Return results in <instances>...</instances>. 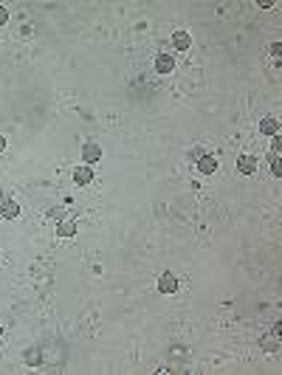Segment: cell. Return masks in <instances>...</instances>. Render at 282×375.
<instances>
[{
    "label": "cell",
    "mask_w": 282,
    "mask_h": 375,
    "mask_svg": "<svg viewBox=\"0 0 282 375\" xmlns=\"http://www.w3.org/2000/svg\"><path fill=\"white\" fill-rule=\"evenodd\" d=\"M195 161H197V172H204V175H212V172L217 170L215 155H200V158H195Z\"/></svg>",
    "instance_id": "cell-6"
},
{
    "label": "cell",
    "mask_w": 282,
    "mask_h": 375,
    "mask_svg": "<svg viewBox=\"0 0 282 375\" xmlns=\"http://www.w3.org/2000/svg\"><path fill=\"white\" fill-rule=\"evenodd\" d=\"M46 217L48 220H65V209H62V206H54V209L46 212Z\"/></svg>",
    "instance_id": "cell-14"
},
{
    "label": "cell",
    "mask_w": 282,
    "mask_h": 375,
    "mask_svg": "<svg viewBox=\"0 0 282 375\" xmlns=\"http://www.w3.org/2000/svg\"><path fill=\"white\" fill-rule=\"evenodd\" d=\"M0 215L6 217V220H14V217L20 215V203H17V200H12V197L0 200Z\"/></svg>",
    "instance_id": "cell-5"
},
{
    "label": "cell",
    "mask_w": 282,
    "mask_h": 375,
    "mask_svg": "<svg viewBox=\"0 0 282 375\" xmlns=\"http://www.w3.org/2000/svg\"><path fill=\"white\" fill-rule=\"evenodd\" d=\"M271 51H274V65H279V51H282V43H274V46H271Z\"/></svg>",
    "instance_id": "cell-15"
},
{
    "label": "cell",
    "mask_w": 282,
    "mask_h": 375,
    "mask_svg": "<svg viewBox=\"0 0 282 375\" xmlns=\"http://www.w3.org/2000/svg\"><path fill=\"white\" fill-rule=\"evenodd\" d=\"M3 150H6V138L0 136V152H3Z\"/></svg>",
    "instance_id": "cell-17"
},
{
    "label": "cell",
    "mask_w": 282,
    "mask_h": 375,
    "mask_svg": "<svg viewBox=\"0 0 282 375\" xmlns=\"http://www.w3.org/2000/svg\"><path fill=\"white\" fill-rule=\"evenodd\" d=\"M271 161V172H274V178H282V164H279V150H274V155H268Z\"/></svg>",
    "instance_id": "cell-13"
},
{
    "label": "cell",
    "mask_w": 282,
    "mask_h": 375,
    "mask_svg": "<svg viewBox=\"0 0 282 375\" xmlns=\"http://www.w3.org/2000/svg\"><path fill=\"white\" fill-rule=\"evenodd\" d=\"M172 46H175L178 51H186V48L192 46V37H189V31H175V34H172Z\"/></svg>",
    "instance_id": "cell-10"
},
{
    "label": "cell",
    "mask_w": 282,
    "mask_h": 375,
    "mask_svg": "<svg viewBox=\"0 0 282 375\" xmlns=\"http://www.w3.org/2000/svg\"><path fill=\"white\" fill-rule=\"evenodd\" d=\"M91 181H93V170H91L88 164L73 170V184H76V186H88Z\"/></svg>",
    "instance_id": "cell-4"
},
{
    "label": "cell",
    "mask_w": 282,
    "mask_h": 375,
    "mask_svg": "<svg viewBox=\"0 0 282 375\" xmlns=\"http://www.w3.org/2000/svg\"><path fill=\"white\" fill-rule=\"evenodd\" d=\"M260 133H263V136H279V121H276L274 116H265L263 121H260Z\"/></svg>",
    "instance_id": "cell-7"
},
{
    "label": "cell",
    "mask_w": 282,
    "mask_h": 375,
    "mask_svg": "<svg viewBox=\"0 0 282 375\" xmlns=\"http://www.w3.org/2000/svg\"><path fill=\"white\" fill-rule=\"evenodd\" d=\"M155 71L158 73H172L175 71V57H172V54H158L155 57Z\"/></svg>",
    "instance_id": "cell-3"
},
{
    "label": "cell",
    "mask_w": 282,
    "mask_h": 375,
    "mask_svg": "<svg viewBox=\"0 0 282 375\" xmlns=\"http://www.w3.org/2000/svg\"><path fill=\"white\" fill-rule=\"evenodd\" d=\"M57 234L59 237H73L76 234V223H73V220H59V226H57Z\"/></svg>",
    "instance_id": "cell-12"
},
{
    "label": "cell",
    "mask_w": 282,
    "mask_h": 375,
    "mask_svg": "<svg viewBox=\"0 0 282 375\" xmlns=\"http://www.w3.org/2000/svg\"><path fill=\"white\" fill-rule=\"evenodd\" d=\"M178 288H181V279H178L172 271H164V274L158 276V290H161V294L172 296V294H178Z\"/></svg>",
    "instance_id": "cell-1"
},
{
    "label": "cell",
    "mask_w": 282,
    "mask_h": 375,
    "mask_svg": "<svg viewBox=\"0 0 282 375\" xmlns=\"http://www.w3.org/2000/svg\"><path fill=\"white\" fill-rule=\"evenodd\" d=\"M6 20H9V12H6V9H3V6H0V26H3Z\"/></svg>",
    "instance_id": "cell-16"
},
{
    "label": "cell",
    "mask_w": 282,
    "mask_h": 375,
    "mask_svg": "<svg viewBox=\"0 0 282 375\" xmlns=\"http://www.w3.org/2000/svg\"><path fill=\"white\" fill-rule=\"evenodd\" d=\"M23 364H28V367H39V364H43V350H39V347H28L26 353H23Z\"/></svg>",
    "instance_id": "cell-8"
},
{
    "label": "cell",
    "mask_w": 282,
    "mask_h": 375,
    "mask_svg": "<svg viewBox=\"0 0 282 375\" xmlns=\"http://www.w3.org/2000/svg\"><path fill=\"white\" fill-rule=\"evenodd\" d=\"M237 170L243 172V175H251L257 170V158L254 155H240L237 158Z\"/></svg>",
    "instance_id": "cell-9"
},
{
    "label": "cell",
    "mask_w": 282,
    "mask_h": 375,
    "mask_svg": "<svg viewBox=\"0 0 282 375\" xmlns=\"http://www.w3.org/2000/svg\"><path fill=\"white\" fill-rule=\"evenodd\" d=\"M99 158H102V147L93 144V141H88V144L82 147V161H85L88 166H93V164L99 161Z\"/></svg>",
    "instance_id": "cell-2"
},
{
    "label": "cell",
    "mask_w": 282,
    "mask_h": 375,
    "mask_svg": "<svg viewBox=\"0 0 282 375\" xmlns=\"http://www.w3.org/2000/svg\"><path fill=\"white\" fill-rule=\"evenodd\" d=\"M279 322H276L274 324V333H271V336H265V339H263V350H276V347H279Z\"/></svg>",
    "instance_id": "cell-11"
},
{
    "label": "cell",
    "mask_w": 282,
    "mask_h": 375,
    "mask_svg": "<svg viewBox=\"0 0 282 375\" xmlns=\"http://www.w3.org/2000/svg\"><path fill=\"white\" fill-rule=\"evenodd\" d=\"M0 336H3V324H0Z\"/></svg>",
    "instance_id": "cell-18"
}]
</instances>
